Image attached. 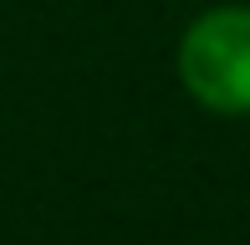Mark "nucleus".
Here are the masks:
<instances>
[{"label":"nucleus","instance_id":"1","mask_svg":"<svg viewBox=\"0 0 250 245\" xmlns=\"http://www.w3.org/2000/svg\"><path fill=\"white\" fill-rule=\"evenodd\" d=\"M179 77L209 113H250V5L204 10L179 41Z\"/></svg>","mask_w":250,"mask_h":245}]
</instances>
